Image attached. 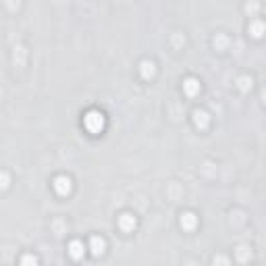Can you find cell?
<instances>
[{
    "mask_svg": "<svg viewBox=\"0 0 266 266\" xmlns=\"http://www.w3.org/2000/svg\"><path fill=\"white\" fill-rule=\"evenodd\" d=\"M86 127H88V131H91V133H100L102 127H104V117L96 110L88 112L86 114Z\"/></svg>",
    "mask_w": 266,
    "mask_h": 266,
    "instance_id": "obj_1",
    "label": "cell"
},
{
    "mask_svg": "<svg viewBox=\"0 0 266 266\" xmlns=\"http://www.w3.org/2000/svg\"><path fill=\"white\" fill-rule=\"evenodd\" d=\"M56 189H59L61 193H65V191H69V179H59V181H56Z\"/></svg>",
    "mask_w": 266,
    "mask_h": 266,
    "instance_id": "obj_2",
    "label": "cell"
},
{
    "mask_svg": "<svg viewBox=\"0 0 266 266\" xmlns=\"http://www.w3.org/2000/svg\"><path fill=\"white\" fill-rule=\"evenodd\" d=\"M71 254L75 258L82 256V244H77V241H75V244H71Z\"/></svg>",
    "mask_w": 266,
    "mask_h": 266,
    "instance_id": "obj_3",
    "label": "cell"
},
{
    "mask_svg": "<svg viewBox=\"0 0 266 266\" xmlns=\"http://www.w3.org/2000/svg\"><path fill=\"white\" fill-rule=\"evenodd\" d=\"M91 246H94V252H96V254H100V252H102V246H104V244H102V239L94 237V239H91Z\"/></svg>",
    "mask_w": 266,
    "mask_h": 266,
    "instance_id": "obj_4",
    "label": "cell"
}]
</instances>
